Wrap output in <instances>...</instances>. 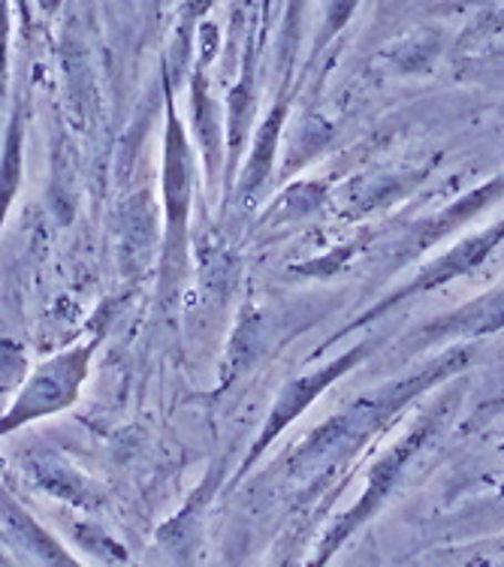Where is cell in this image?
Returning <instances> with one entry per match:
<instances>
[{
  "mask_svg": "<svg viewBox=\"0 0 504 567\" xmlns=\"http://www.w3.org/2000/svg\"><path fill=\"white\" fill-rule=\"evenodd\" d=\"M76 544L91 549V556L97 561H124V549L119 546V540H112L100 525H76Z\"/></svg>",
  "mask_w": 504,
  "mask_h": 567,
  "instance_id": "cell-6",
  "label": "cell"
},
{
  "mask_svg": "<svg viewBox=\"0 0 504 567\" xmlns=\"http://www.w3.org/2000/svg\"><path fill=\"white\" fill-rule=\"evenodd\" d=\"M24 182V115L22 106L10 112V124H7V136H3V148H0V233L3 224L10 218V208L19 197Z\"/></svg>",
  "mask_w": 504,
  "mask_h": 567,
  "instance_id": "cell-5",
  "label": "cell"
},
{
  "mask_svg": "<svg viewBox=\"0 0 504 567\" xmlns=\"http://www.w3.org/2000/svg\"><path fill=\"white\" fill-rule=\"evenodd\" d=\"M166 164H164V197H166V218L173 224V233H178L182 220H185L187 194H191V182H187V142L178 131L176 115H169V131H166Z\"/></svg>",
  "mask_w": 504,
  "mask_h": 567,
  "instance_id": "cell-4",
  "label": "cell"
},
{
  "mask_svg": "<svg viewBox=\"0 0 504 567\" xmlns=\"http://www.w3.org/2000/svg\"><path fill=\"white\" fill-rule=\"evenodd\" d=\"M0 525H3L7 540L28 553L33 561H43V565H79L82 561L45 525H40V519H33V513L16 502V495L7 492V486H0Z\"/></svg>",
  "mask_w": 504,
  "mask_h": 567,
  "instance_id": "cell-2",
  "label": "cell"
},
{
  "mask_svg": "<svg viewBox=\"0 0 504 567\" xmlns=\"http://www.w3.org/2000/svg\"><path fill=\"white\" fill-rule=\"evenodd\" d=\"M28 474L33 483L45 489L55 498L76 504V507H100L103 495H100L97 483H91L89 477H82V471L70 468L64 458H58L55 453H40V456L28 458Z\"/></svg>",
  "mask_w": 504,
  "mask_h": 567,
  "instance_id": "cell-3",
  "label": "cell"
},
{
  "mask_svg": "<svg viewBox=\"0 0 504 567\" xmlns=\"http://www.w3.org/2000/svg\"><path fill=\"white\" fill-rule=\"evenodd\" d=\"M100 344H103V332L55 350L49 360L37 362L24 374L10 408L0 414V437H10L12 432H22L24 425L73 408L82 399V386L89 383L91 362L97 357Z\"/></svg>",
  "mask_w": 504,
  "mask_h": 567,
  "instance_id": "cell-1",
  "label": "cell"
},
{
  "mask_svg": "<svg viewBox=\"0 0 504 567\" xmlns=\"http://www.w3.org/2000/svg\"><path fill=\"white\" fill-rule=\"evenodd\" d=\"M10 0H0V94L10 79Z\"/></svg>",
  "mask_w": 504,
  "mask_h": 567,
  "instance_id": "cell-7",
  "label": "cell"
}]
</instances>
